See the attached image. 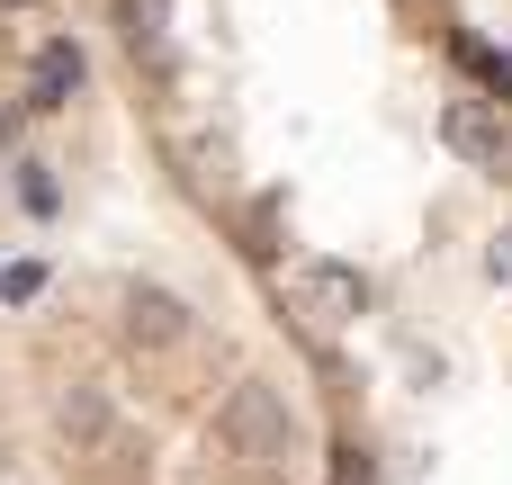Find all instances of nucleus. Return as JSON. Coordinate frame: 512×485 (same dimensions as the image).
<instances>
[{
    "mask_svg": "<svg viewBox=\"0 0 512 485\" xmlns=\"http://www.w3.org/2000/svg\"><path fill=\"white\" fill-rule=\"evenodd\" d=\"M333 485H378V468H369V450H360V441H342V450H333Z\"/></svg>",
    "mask_w": 512,
    "mask_h": 485,
    "instance_id": "nucleus-8",
    "label": "nucleus"
},
{
    "mask_svg": "<svg viewBox=\"0 0 512 485\" xmlns=\"http://www.w3.org/2000/svg\"><path fill=\"white\" fill-rule=\"evenodd\" d=\"M0 9H36V0H0Z\"/></svg>",
    "mask_w": 512,
    "mask_h": 485,
    "instance_id": "nucleus-11",
    "label": "nucleus"
},
{
    "mask_svg": "<svg viewBox=\"0 0 512 485\" xmlns=\"http://www.w3.org/2000/svg\"><path fill=\"white\" fill-rule=\"evenodd\" d=\"M90 81V63H81V45L72 36H45L36 45V63H27V108H72V90Z\"/></svg>",
    "mask_w": 512,
    "mask_h": 485,
    "instance_id": "nucleus-4",
    "label": "nucleus"
},
{
    "mask_svg": "<svg viewBox=\"0 0 512 485\" xmlns=\"http://www.w3.org/2000/svg\"><path fill=\"white\" fill-rule=\"evenodd\" d=\"M504 180H512V144H504Z\"/></svg>",
    "mask_w": 512,
    "mask_h": 485,
    "instance_id": "nucleus-12",
    "label": "nucleus"
},
{
    "mask_svg": "<svg viewBox=\"0 0 512 485\" xmlns=\"http://www.w3.org/2000/svg\"><path fill=\"white\" fill-rule=\"evenodd\" d=\"M54 432L99 441V432H108V396H99V387H63V396H54Z\"/></svg>",
    "mask_w": 512,
    "mask_h": 485,
    "instance_id": "nucleus-5",
    "label": "nucleus"
},
{
    "mask_svg": "<svg viewBox=\"0 0 512 485\" xmlns=\"http://www.w3.org/2000/svg\"><path fill=\"white\" fill-rule=\"evenodd\" d=\"M495 279H504V288H512V234H504V243H495Z\"/></svg>",
    "mask_w": 512,
    "mask_h": 485,
    "instance_id": "nucleus-10",
    "label": "nucleus"
},
{
    "mask_svg": "<svg viewBox=\"0 0 512 485\" xmlns=\"http://www.w3.org/2000/svg\"><path fill=\"white\" fill-rule=\"evenodd\" d=\"M117 315H126V342H135V351H171V342L189 333V306H180L162 279H135V288L117 297Z\"/></svg>",
    "mask_w": 512,
    "mask_h": 485,
    "instance_id": "nucleus-2",
    "label": "nucleus"
},
{
    "mask_svg": "<svg viewBox=\"0 0 512 485\" xmlns=\"http://www.w3.org/2000/svg\"><path fill=\"white\" fill-rule=\"evenodd\" d=\"M18 198H27L36 216H54V180H45V162H18Z\"/></svg>",
    "mask_w": 512,
    "mask_h": 485,
    "instance_id": "nucleus-9",
    "label": "nucleus"
},
{
    "mask_svg": "<svg viewBox=\"0 0 512 485\" xmlns=\"http://www.w3.org/2000/svg\"><path fill=\"white\" fill-rule=\"evenodd\" d=\"M126 9V45L135 54H162V0H117Z\"/></svg>",
    "mask_w": 512,
    "mask_h": 485,
    "instance_id": "nucleus-7",
    "label": "nucleus"
},
{
    "mask_svg": "<svg viewBox=\"0 0 512 485\" xmlns=\"http://www.w3.org/2000/svg\"><path fill=\"white\" fill-rule=\"evenodd\" d=\"M0 288H9V279H0Z\"/></svg>",
    "mask_w": 512,
    "mask_h": 485,
    "instance_id": "nucleus-13",
    "label": "nucleus"
},
{
    "mask_svg": "<svg viewBox=\"0 0 512 485\" xmlns=\"http://www.w3.org/2000/svg\"><path fill=\"white\" fill-rule=\"evenodd\" d=\"M216 441L243 459V468H279L288 450H297V423H288V405H279V387H261V378H243L234 396H225V414H216Z\"/></svg>",
    "mask_w": 512,
    "mask_h": 485,
    "instance_id": "nucleus-1",
    "label": "nucleus"
},
{
    "mask_svg": "<svg viewBox=\"0 0 512 485\" xmlns=\"http://www.w3.org/2000/svg\"><path fill=\"white\" fill-rule=\"evenodd\" d=\"M306 288H315L324 306H342V315H360V306H369V279H360V270H333V261H324Z\"/></svg>",
    "mask_w": 512,
    "mask_h": 485,
    "instance_id": "nucleus-6",
    "label": "nucleus"
},
{
    "mask_svg": "<svg viewBox=\"0 0 512 485\" xmlns=\"http://www.w3.org/2000/svg\"><path fill=\"white\" fill-rule=\"evenodd\" d=\"M441 135H450V153H468V162H486V171H504L512 117H504V99H450V117H441Z\"/></svg>",
    "mask_w": 512,
    "mask_h": 485,
    "instance_id": "nucleus-3",
    "label": "nucleus"
}]
</instances>
